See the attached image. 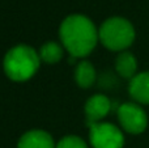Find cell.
<instances>
[{
  "instance_id": "cell-1",
  "label": "cell",
  "mask_w": 149,
  "mask_h": 148,
  "mask_svg": "<svg viewBox=\"0 0 149 148\" xmlns=\"http://www.w3.org/2000/svg\"><path fill=\"white\" fill-rule=\"evenodd\" d=\"M59 37L63 47L73 58H85L100 41L93 21L84 15H71L62 21Z\"/></svg>"
},
{
  "instance_id": "cell-2",
  "label": "cell",
  "mask_w": 149,
  "mask_h": 148,
  "mask_svg": "<svg viewBox=\"0 0 149 148\" xmlns=\"http://www.w3.org/2000/svg\"><path fill=\"white\" fill-rule=\"evenodd\" d=\"M41 57L31 46L17 45L8 50L3 60L4 72L13 81H26L38 71Z\"/></svg>"
},
{
  "instance_id": "cell-3",
  "label": "cell",
  "mask_w": 149,
  "mask_h": 148,
  "mask_svg": "<svg viewBox=\"0 0 149 148\" xmlns=\"http://www.w3.org/2000/svg\"><path fill=\"white\" fill-rule=\"evenodd\" d=\"M100 42L111 51H126L135 41V28L127 18L110 17L98 29Z\"/></svg>"
},
{
  "instance_id": "cell-4",
  "label": "cell",
  "mask_w": 149,
  "mask_h": 148,
  "mask_svg": "<svg viewBox=\"0 0 149 148\" xmlns=\"http://www.w3.org/2000/svg\"><path fill=\"white\" fill-rule=\"evenodd\" d=\"M89 140L93 148H123L124 146L120 128L109 122H98L90 126Z\"/></svg>"
},
{
  "instance_id": "cell-5",
  "label": "cell",
  "mask_w": 149,
  "mask_h": 148,
  "mask_svg": "<svg viewBox=\"0 0 149 148\" xmlns=\"http://www.w3.org/2000/svg\"><path fill=\"white\" fill-rule=\"evenodd\" d=\"M118 119L122 128L128 134H141L148 126V117L136 102H124L118 108Z\"/></svg>"
},
{
  "instance_id": "cell-6",
  "label": "cell",
  "mask_w": 149,
  "mask_h": 148,
  "mask_svg": "<svg viewBox=\"0 0 149 148\" xmlns=\"http://www.w3.org/2000/svg\"><path fill=\"white\" fill-rule=\"evenodd\" d=\"M85 122L90 127L94 123L101 122V119L106 117L111 110V101L105 94H94L89 97L85 102Z\"/></svg>"
},
{
  "instance_id": "cell-7",
  "label": "cell",
  "mask_w": 149,
  "mask_h": 148,
  "mask_svg": "<svg viewBox=\"0 0 149 148\" xmlns=\"http://www.w3.org/2000/svg\"><path fill=\"white\" fill-rule=\"evenodd\" d=\"M17 148H56V144L47 131L30 130L18 139Z\"/></svg>"
},
{
  "instance_id": "cell-8",
  "label": "cell",
  "mask_w": 149,
  "mask_h": 148,
  "mask_svg": "<svg viewBox=\"0 0 149 148\" xmlns=\"http://www.w3.org/2000/svg\"><path fill=\"white\" fill-rule=\"evenodd\" d=\"M128 92L137 104L149 105V71L140 72L131 79Z\"/></svg>"
},
{
  "instance_id": "cell-9",
  "label": "cell",
  "mask_w": 149,
  "mask_h": 148,
  "mask_svg": "<svg viewBox=\"0 0 149 148\" xmlns=\"http://www.w3.org/2000/svg\"><path fill=\"white\" fill-rule=\"evenodd\" d=\"M115 70L119 76L123 79H130L137 75V60L135 55L130 51H122L115 59Z\"/></svg>"
},
{
  "instance_id": "cell-10",
  "label": "cell",
  "mask_w": 149,
  "mask_h": 148,
  "mask_svg": "<svg viewBox=\"0 0 149 148\" xmlns=\"http://www.w3.org/2000/svg\"><path fill=\"white\" fill-rule=\"evenodd\" d=\"M95 77H97V73L90 62L81 60L80 63H77L76 70H74V80L80 88L88 89L93 87V84L95 83Z\"/></svg>"
},
{
  "instance_id": "cell-11",
  "label": "cell",
  "mask_w": 149,
  "mask_h": 148,
  "mask_svg": "<svg viewBox=\"0 0 149 148\" xmlns=\"http://www.w3.org/2000/svg\"><path fill=\"white\" fill-rule=\"evenodd\" d=\"M64 50L65 49L63 47V45L55 41H49L42 45L39 50V57H41V60H43L47 64H55L63 58Z\"/></svg>"
},
{
  "instance_id": "cell-12",
  "label": "cell",
  "mask_w": 149,
  "mask_h": 148,
  "mask_svg": "<svg viewBox=\"0 0 149 148\" xmlns=\"http://www.w3.org/2000/svg\"><path fill=\"white\" fill-rule=\"evenodd\" d=\"M56 148H89L88 144L77 135H67L56 143Z\"/></svg>"
}]
</instances>
